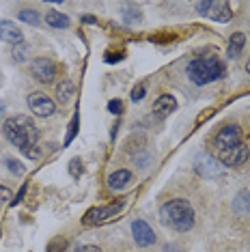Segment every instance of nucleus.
I'll return each mask as SVG.
<instances>
[{"label":"nucleus","mask_w":250,"mask_h":252,"mask_svg":"<svg viewBox=\"0 0 250 252\" xmlns=\"http://www.w3.org/2000/svg\"><path fill=\"white\" fill-rule=\"evenodd\" d=\"M125 198H117L112 200V203L108 205H97V207H91L87 214L82 216V224L84 226H97V224H104V222H108L110 218L119 216L121 211L125 209Z\"/></svg>","instance_id":"obj_5"},{"label":"nucleus","mask_w":250,"mask_h":252,"mask_svg":"<svg viewBox=\"0 0 250 252\" xmlns=\"http://www.w3.org/2000/svg\"><path fill=\"white\" fill-rule=\"evenodd\" d=\"M45 24L50 28H69L71 20L65 13H61V11H48L45 13Z\"/></svg>","instance_id":"obj_15"},{"label":"nucleus","mask_w":250,"mask_h":252,"mask_svg":"<svg viewBox=\"0 0 250 252\" xmlns=\"http://www.w3.org/2000/svg\"><path fill=\"white\" fill-rule=\"evenodd\" d=\"M56 99H59L61 104H69L73 99V84L69 80H62L61 84H56Z\"/></svg>","instance_id":"obj_17"},{"label":"nucleus","mask_w":250,"mask_h":252,"mask_svg":"<svg viewBox=\"0 0 250 252\" xmlns=\"http://www.w3.org/2000/svg\"><path fill=\"white\" fill-rule=\"evenodd\" d=\"M0 39L4 43L11 45H20L24 43V32L20 31V26L11 20H0Z\"/></svg>","instance_id":"obj_11"},{"label":"nucleus","mask_w":250,"mask_h":252,"mask_svg":"<svg viewBox=\"0 0 250 252\" xmlns=\"http://www.w3.org/2000/svg\"><path fill=\"white\" fill-rule=\"evenodd\" d=\"M214 153L216 159L224 166V168H237L248 162V147L244 145V131L240 125L229 123L220 127L214 136Z\"/></svg>","instance_id":"obj_1"},{"label":"nucleus","mask_w":250,"mask_h":252,"mask_svg":"<svg viewBox=\"0 0 250 252\" xmlns=\"http://www.w3.org/2000/svg\"><path fill=\"white\" fill-rule=\"evenodd\" d=\"M132 237H134V242L138 246H143V248L156 244V233H153V228L149 226V222H145V220L132 222Z\"/></svg>","instance_id":"obj_10"},{"label":"nucleus","mask_w":250,"mask_h":252,"mask_svg":"<svg viewBox=\"0 0 250 252\" xmlns=\"http://www.w3.org/2000/svg\"><path fill=\"white\" fill-rule=\"evenodd\" d=\"M18 18L22 20V22H26V24H31V26H39V13L37 11H32V9H22L20 13H18Z\"/></svg>","instance_id":"obj_18"},{"label":"nucleus","mask_w":250,"mask_h":252,"mask_svg":"<svg viewBox=\"0 0 250 252\" xmlns=\"http://www.w3.org/2000/svg\"><path fill=\"white\" fill-rule=\"evenodd\" d=\"M194 170L201 177H207V179H212V177L222 175L224 166L220 164L216 158L209 156V153H198L196 159H194Z\"/></svg>","instance_id":"obj_9"},{"label":"nucleus","mask_w":250,"mask_h":252,"mask_svg":"<svg viewBox=\"0 0 250 252\" xmlns=\"http://www.w3.org/2000/svg\"><path fill=\"white\" fill-rule=\"evenodd\" d=\"M82 22H84V24H95V22H97V20H95L93 15H84V18H82Z\"/></svg>","instance_id":"obj_27"},{"label":"nucleus","mask_w":250,"mask_h":252,"mask_svg":"<svg viewBox=\"0 0 250 252\" xmlns=\"http://www.w3.org/2000/svg\"><path fill=\"white\" fill-rule=\"evenodd\" d=\"M147 95V87L145 84H136V87L132 89V101H143Z\"/></svg>","instance_id":"obj_21"},{"label":"nucleus","mask_w":250,"mask_h":252,"mask_svg":"<svg viewBox=\"0 0 250 252\" xmlns=\"http://www.w3.org/2000/svg\"><path fill=\"white\" fill-rule=\"evenodd\" d=\"M13 59H15V63H24L28 59V45L26 43L13 45Z\"/></svg>","instance_id":"obj_20"},{"label":"nucleus","mask_w":250,"mask_h":252,"mask_svg":"<svg viewBox=\"0 0 250 252\" xmlns=\"http://www.w3.org/2000/svg\"><path fill=\"white\" fill-rule=\"evenodd\" d=\"M2 110H4V106H2V104H0V112H2Z\"/></svg>","instance_id":"obj_29"},{"label":"nucleus","mask_w":250,"mask_h":252,"mask_svg":"<svg viewBox=\"0 0 250 252\" xmlns=\"http://www.w3.org/2000/svg\"><path fill=\"white\" fill-rule=\"evenodd\" d=\"M9 200H11V190L0 183V207H2V205H7Z\"/></svg>","instance_id":"obj_23"},{"label":"nucleus","mask_w":250,"mask_h":252,"mask_svg":"<svg viewBox=\"0 0 250 252\" xmlns=\"http://www.w3.org/2000/svg\"><path fill=\"white\" fill-rule=\"evenodd\" d=\"M26 101H28V108H31V112L35 114V117H39V119L52 117V114L56 112V104L45 93H39V91H35V93L28 95Z\"/></svg>","instance_id":"obj_8"},{"label":"nucleus","mask_w":250,"mask_h":252,"mask_svg":"<svg viewBox=\"0 0 250 252\" xmlns=\"http://www.w3.org/2000/svg\"><path fill=\"white\" fill-rule=\"evenodd\" d=\"M56 71H59V67H56V63L52 59H48V56H39V59L31 61L32 78L39 80L41 84H52L56 80Z\"/></svg>","instance_id":"obj_7"},{"label":"nucleus","mask_w":250,"mask_h":252,"mask_svg":"<svg viewBox=\"0 0 250 252\" xmlns=\"http://www.w3.org/2000/svg\"><path fill=\"white\" fill-rule=\"evenodd\" d=\"M2 134L18 151H22V156H26L28 159H39V156H41L39 127L32 119L24 117V114L7 119L2 125Z\"/></svg>","instance_id":"obj_2"},{"label":"nucleus","mask_w":250,"mask_h":252,"mask_svg":"<svg viewBox=\"0 0 250 252\" xmlns=\"http://www.w3.org/2000/svg\"><path fill=\"white\" fill-rule=\"evenodd\" d=\"M4 166H7L13 175H24V170H26L24 164H22L20 159H15V158H7V159H4Z\"/></svg>","instance_id":"obj_19"},{"label":"nucleus","mask_w":250,"mask_h":252,"mask_svg":"<svg viewBox=\"0 0 250 252\" xmlns=\"http://www.w3.org/2000/svg\"><path fill=\"white\" fill-rule=\"evenodd\" d=\"M186 73H188V78H190L192 84L205 87V84H212L216 80L224 78L226 67L216 54H198L196 59H192L188 63Z\"/></svg>","instance_id":"obj_4"},{"label":"nucleus","mask_w":250,"mask_h":252,"mask_svg":"<svg viewBox=\"0 0 250 252\" xmlns=\"http://www.w3.org/2000/svg\"><path fill=\"white\" fill-rule=\"evenodd\" d=\"M175 110H177V99H175L173 95H168V93L160 95L156 101H153V114H156L157 119L168 117V114H173Z\"/></svg>","instance_id":"obj_12"},{"label":"nucleus","mask_w":250,"mask_h":252,"mask_svg":"<svg viewBox=\"0 0 250 252\" xmlns=\"http://www.w3.org/2000/svg\"><path fill=\"white\" fill-rule=\"evenodd\" d=\"M244 48H246V35H244L242 31L233 32V35L229 37V48H226V56H229L231 61L240 59L242 52H244Z\"/></svg>","instance_id":"obj_13"},{"label":"nucleus","mask_w":250,"mask_h":252,"mask_svg":"<svg viewBox=\"0 0 250 252\" xmlns=\"http://www.w3.org/2000/svg\"><path fill=\"white\" fill-rule=\"evenodd\" d=\"M104 59L106 63H117V61H121V54H106Z\"/></svg>","instance_id":"obj_26"},{"label":"nucleus","mask_w":250,"mask_h":252,"mask_svg":"<svg viewBox=\"0 0 250 252\" xmlns=\"http://www.w3.org/2000/svg\"><path fill=\"white\" fill-rule=\"evenodd\" d=\"M196 9L201 15H205V18L214 22H220V24H224V22H229L233 18L231 4L222 2V0H205V2H198Z\"/></svg>","instance_id":"obj_6"},{"label":"nucleus","mask_w":250,"mask_h":252,"mask_svg":"<svg viewBox=\"0 0 250 252\" xmlns=\"http://www.w3.org/2000/svg\"><path fill=\"white\" fill-rule=\"evenodd\" d=\"M123 110V101L121 99H110L108 101V112L110 114H121Z\"/></svg>","instance_id":"obj_22"},{"label":"nucleus","mask_w":250,"mask_h":252,"mask_svg":"<svg viewBox=\"0 0 250 252\" xmlns=\"http://www.w3.org/2000/svg\"><path fill=\"white\" fill-rule=\"evenodd\" d=\"M246 73H250V59H248V63H246Z\"/></svg>","instance_id":"obj_28"},{"label":"nucleus","mask_w":250,"mask_h":252,"mask_svg":"<svg viewBox=\"0 0 250 252\" xmlns=\"http://www.w3.org/2000/svg\"><path fill=\"white\" fill-rule=\"evenodd\" d=\"M160 222L177 233H188L194 228L196 214L188 200L173 198V200H166L160 207Z\"/></svg>","instance_id":"obj_3"},{"label":"nucleus","mask_w":250,"mask_h":252,"mask_svg":"<svg viewBox=\"0 0 250 252\" xmlns=\"http://www.w3.org/2000/svg\"><path fill=\"white\" fill-rule=\"evenodd\" d=\"M129 181H132V170H127V168H119L108 177V186H110L112 190H123Z\"/></svg>","instance_id":"obj_14"},{"label":"nucleus","mask_w":250,"mask_h":252,"mask_svg":"<svg viewBox=\"0 0 250 252\" xmlns=\"http://www.w3.org/2000/svg\"><path fill=\"white\" fill-rule=\"evenodd\" d=\"M76 252H101L99 246H80Z\"/></svg>","instance_id":"obj_25"},{"label":"nucleus","mask_w":250,"mask_h":252,"mask_svg":"<svg viewBox=\"0 0 250 252\" xmlns=\"http://www.w3.org/2000/svg\"><path fill=\"white\" fill-rule=\"evenodd\" d=\"M233 211L240 216H250V192L248 190H242L233 198Z\"/></svg>","instance_id":"obj_16"},{"label":"nucleus","mask_w":250,"mask_h":252,"mask_svg":"<svg viewBox=\"0 0 250 252\" xmlns=\"http://www.w3.org/2000/svg\"><path fill=\"white\" fill-rule=\"evenodd\" d=\"M69 168H71V175H80V168H82V164H80V159H73V162L69 164Z\"/></svg>","instance_id":"obj_24"}]
</instances>
